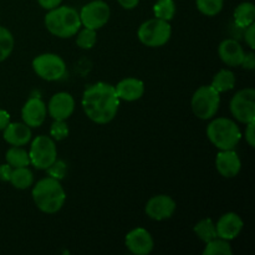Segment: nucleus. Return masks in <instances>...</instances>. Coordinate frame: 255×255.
<instances>
[{
	"label": "nucleus",
	"instance_id": "a878e982",
	"mask_svg": "<svg viewBox=\"0 0 255 255\" xmlns=\"http://www.w3.org/2000/svg\"><path fill=\"white\" fill-rule=\"evenodd\" d=\"M154 17L171 21L176 14V4L173 0H158L153 5Z\"/></svg>",
	"mask_w": 255,
	"mask_h": 255
},
{
	"label": "nucleus",
	"instance_id": "7c9ffc66",
	"mask_svg": "<svg viewBox=\"0 0 255 255\" xmlns=\"http://www.w3.org/2000/svg\"><path fill=\"white\" fill-rule=\"evenodd\" d=\"M45 171L47 172L49 177H52V178L61 181V179L65 178V176H66L67 166L64 161H60V159L56 158V161H55L51 166L47 167Z\"/></svg>",
	"mask_w": 255,
	"mask_h": 255
},
{
	"label": "nucleus",
	"instance_id": "423d86ee",
	"mask_svg": "<svg viewBox=\"0 0 255 255\" xmlns=\"http://www.w3.org/2000/svg\"><path fill=\"white\" fill-rule=\"evenodd\" d=\"M172 35V27L169 21L166 20L149 19L147 21L142 22L138 27L137 36L138 40L148 47H161L169 41Z\"/></svg>",
	"mask_w": 255,
	"mask_h": 255
},
{
	"label": "nucleus",
	"instance_id": "f704fd0d",
	"mask_svg": "<svg viewBox=\"0 0 255 255\" xmlns=\"http://www.w3.org/2000/svg\"><path fill=\"white\" fill-rule=\"evenodd\" d=\"M12 167L9 163L0 164V181L2 182H9L10 176H11Z\"/></svg>",
	"mask_w": 255,
	"mask_h": 255
},
{
	"label": "nucleus",
	"instance_id": "f257e3e1",
	"mask_svg": "<svg viewBox=\"0 0 255 255\" xmlns=\"http://www.w3.org/2000/svg\"><path fill=\"white\" fill-rule=\"evenodd\" d=\"M81 104L84 112L91 121L106 125L116 117L120 99L115 86L106 82H97L85 90Z\"/></svg>",
	"mask_w": 255,
	"mask_h": 255
},
{
	"label": "nucleus",
	"instance_id": "412c9836",
	"mask_svg": "<svg viewBox=\"0 0 255 255\" xmlns=\"http://www.w3.org/2000/svg\"><path fill=\"white\" fill-rule=\"evenodd\" d=\"M211 86L216 91H218L219 94H222V92H228L231 90H233L234 86H236V76H234V74L231 70L223 69L214 75Z\"/></svg>",
	"mask_w": 255,
	"mask_h": 255
},
{
	"label": "nucleus",
	"instance_id": "4c0bfd02",
	"mask_svg": "<svg viewBox=\"0 0 255 255\" xmlns=\"http://www.w3.org/2000/svg\"><path fill=\"white\" fill-rule=\"evenodd\" d=\"M117 1H119V4L121 5L124 9L131 10V9H134V7L138 5L139 0H117Z\"/></svg>",
	"mask_w": 255,
	"mask_h": 255
},
{
	"label": "nucleus",
	"instance_id": "2f4dec72",
	"mask_svg": "<svg viewBox=\"0 0 255 255\" xmlns=\"http://www.w3.org/2000/svg\"><path fill=\"white\" fill-rule=\"evenodd\" d=\"M244 40H246L247 45H248L252 50L255 49V25L254 24H251L249 26L246 27Z\"/></svg>",
	"mask_w": 255,
	"mask_h": 255
},
{
	"label": "nucleus",
	"instance_id": "20e7f679",
	"mask_svg": "<svg viewBox=\"0 0 255 255\" xmlns=\"http://www.w3.org/2000/svg\"><path fill=\"white\" fill-rule=\"evenodd\" d=\"M207 136L211 143L219 151L234 149L241 142L242 132L238 125L231 119L218 117L207 126Z\"/></svg>",
	"mask_w": 255,
	"mask_h": 255
},
{
	"label": "nucleus",
	"instance_id": "c756f323",
	"mask_svg": "<svg viewBox=\"0 0 255 255\" xmlns=\"http://www.w3.org/2000/svg\"><path fill=\"white\" fill-rule=\"evenodd\" d=\"M69 136V126L66 121H60V120H54L51 127H50V137L54 141H62Z\"/></svg>",
	"mask_w": 255,
	"mask_h": 255
},
{
	"label": "nucleus",
	"instance_id": "bb28decb",
	"mask_svg": "<svg viewBox=\"0 0 255 255\" xmlns=\"http://www.w3.org/2000/svg\"><path fill=\"white\" fill-rule=\"evenodd\" d=\"M15 40L11 32L4 26H0V62L5 61L14 50Z\"/></svg>",
	"mask_w": 255,
	"mask_h": 255
},
{
	"label": "nucleus",
	"instance_id": "b1692460",
	"mask_svg": "<svg viewBox=\"0 0 255 255\" xmlns=\"http://www.w3.org/2000/svg\"><path fill=\"white\" fill-rule=\"evenodd\" d=\"M193 232L204 244L213 241V239H216L217 237H218L217 236L216 224L213 223V221H212L211 218H204L202 219V221H199L198 223L194 226Z\"/></svg>",
	"mask_w": 255,
	"mask_h": 255
},
{
	"label": "nucleus",
	"instance_id": "393cba45",
	"mask_svg": "<svg viewBox=\"0 0 255 255\" xmlns=\"http://www.w3.org/2000/svg\"><path fill=\"white\" fill-rule=\"evenodd\" d=\"M204 255H232L233 249H232L229 241L222 239L217 237L213 241L206 243V248L203 251Z\"/></svg>",
	"mask_w": 255,
	"mask_h": 255
},
{
	"label": "nucleus",
	"instance_id": "7ed1b4c3",
	"mask_svg": "<svg viewBox=\"0 0 255 255\" xmlns=\"http://www.w3.org/2000/svg\"><path fill=\"white\" fill-rule=\"evenodd\" d=\"M45 26L47 31L60 39L75 36L81 27L79 11L71 6H57L49 10L45 15Z\"/></svg>",
	"mask_w": 255,
	"mask_h": 255
},
{
	"label": "nucleus",
	"instance_id": "c9c22d12",
	"mask_svg": "<svg viewBox=\"0 0 255 255\" xmlns=\"http://www.w3.org/2000/svg\"><path fill=\"white\" fill-rule=\"evenodd\" d=\"M62 0H37L40 6L45 10H51L59 6Z\"/></svg>",
	"mask_w": 255,
	"mask_h": 255
},
{
	"label": "nucleus",
	"instance_id": "f8f14e48",
	"mask_svg": "<svg viewBox=\"0 0 255 255\" xmlns=\"http://www.w3.org/2000/svg\"><path fill=\"white\" fill-rule=\"evenodd\" d=\"M125 244L134 255H148L154 248L153 238L144 228H134L128 232L125 238Z\"/></svg>",
	"mask_w": 255,
	"mask_h": 255
},
{
	"label": "nucleus",
	"instance_id": "ddd939ff",
	"mask_svg": "<svg viewBox=\"0 0 255 255\" xmlns=\"http://www.w3.org/2000/svg\"><path fill=\"white\" fill-rule=\"evenodd\" d=\"M47 114L54 120L66 121L75 110V100L69 92H57L47 104Z\"/></svg>",
	"mask_w": 255,
	"mask_h": 255
},
{
	"label": "nucleus",
	"instance_id": "473e14b6",
	"mask_svg": "<svg viewBox=\"0 0 255 255\" xmlns=\"http://www.w3.org/2000/svg\"><path fill=\"white\" fill-rule=\"evenodd\" d=\"M246 141L251 147H255V121L247 124Z\"/></svg>",
	"mask_w": 255,
	"mask_h": 255
},
{
	"label": "nucleus",
	"instance_id": "f03ea898",
	"mask_svg": "<svg viewBox=\"0 0 255 255\" xmlns=\"http://www.w3.org/2000/svg\"><path fill=\"white\" fill-rule=\"evenodd\" d=\"M31 196L37 209L46 214L57 213L66 201V192L61 182L52 177L40 179L32 188Z\"/></svg>",
	"mask_w": 255,
	"mask_h": 255
},
{
	"label": "nucleus",
	"instance_id": "e433bc0d",
	"mask_svg": "<svg viewBox=\"0 0 255 255\" xmlns=\"http://www.w3.org/2000/svg\"><path fill=\"white\" fill-rule=\"evenodd\" d=\"M10 124V115L5 110L0 109V131L5 128Z\"/></svg>",
	"mask_w": 255,
	"mask_h": 255
},
{
	"label": "nucleus",
	"instance_id": "9d476101",
	"mask_svg": "<svg viewBox=\"0 0 255 255\" xmlns=\"http://www.w3.org/2000/svg\"><path fill=\"white\" fill-rule=\"evenodd\" d=\"M81 25L92 30H99L109 22L111 16V10L107 2L102 0H94L84 5L79 12Z\"/></svg>",
	"mask_w": 255,
	"mask_h": 255
},
{
	"label": "nucleus",
	"instance_id": "1a4fd4ad",
	"mask_svg": "<svg viewBox=\"0 0 255 255\" xmlns=\"http://www.w3.org/2000/svg\"><path fill=\"white\" fill-rule=\"evenodd\" d=\"M231 112L237 121L251 124L255 121V90L252 87L237 92L231 100Z\"/></svg>",
	"mask_w": 255,
	"mask_h": 255
},
{
	"label": "nucleus",
	"instance_id": "a211bd4d",
	"mask_svg": "<svg viewBox=\"0 0 255 255\" xmlns=\"http://www.w3.org/2000/svg\"><path fill=\"white\" fill-rule=\"evenodd\" d=\"M115 90H116V94L120 100L133 102L143 96L144 84L143 81L136 79V77H127V79L121 80L115 86Z\"/></svg>",
	"mask_w": 255,
	"mask_h": 255
},
{
	"label": "nucleus",
	"instance_id": "39448f33",
	"mask_svg": "<svg viewBox=\"0 0 255 255\" xmlns=\"http://www.w3.org/2000/svg\"><path fill=\"white\" fill-rule=\"evenodd\" d=\"M221 105V94L211 85L201 86L196 90L191 100V109L199 120H212L218 112Z\"/></svg>",
	"mask_w": 255,
	"mask_h": 255
},
{
	"label": "nucleus",
	"instance_id": "f3484780",
	"mask_svg": "<svg viewBox=\"0 0 255 255\" xmlns=\"http://www.w3.org/2000/svg\"><path fill=\"white\" fill-rule=\"evenodd\" d=\"M218 54L222 61L232 67L241 66L244 59L243 46L234 39H226L221 42L218 47Z\"/></svg>",
	"mask_w": 255,
	"mask_h": 255
},
{
	"label": "nucleus",
	"instance_id": "72a5a7b5",
	"mask_svg": "<svg viewBox=\"0 0 255 255\" xmlns=\"http://www.w3.org/2000/svg\"><path fill=\"white\" fill-rule=\"evenodd\" d=\"M241 66H243L247 70H254L255 67V55L253 51L248 52V54L244 55V59L242 61Z\"/></svg>",
	"mask_w": 255,
	"mask_h": 255
},
{
	"label": "nucleus",
	"instance_id": "c85d7f7f",
	"mask_svg": "<svg viewBox=\"0 0 255 255\" xmlns=\"http://www.w3.org/2000/svg\"><path fill=\"white\" fill-rule=\"evenodd\" d=\"M97 41V34L96 30L89 29V27H84L81 31H77V37H76V44L80 49L89 50L92 49L95 46Z\"/></svg>",
	"mask_w": 255,
	"mask_h": 255
},
{
	"label": "nucleus",
	"instance_id": "2eb2a0df",
	"mask_svg": "<svg viewBox=\"0 0 255 255\" xmlns=\"http://www.w3.org/2000/svg\"><path fill=\"white\" fill-rule=\"evenodd\" d=\"M216 168L224 178H234L241 172L242 161L234 149H224L217 154Z\"/></svg>",
	"mask_w": 255,
	"mask_h": 255
},
{
	"label": "nucleus",
	"instance_id": "dca6fc26",
	"mask_svg": "<svg viewBox=\"0 0 255 255\" xmlns=\"http://www.w3.org/2000/svg\"><path fill=\"white\" fill-rule=\"evenodd\" d=\"M243 219L234 212L223 214L218 219L216 224V231L218 238L226 239V241H233L243 231Z\"/></svg>",
	"mask_w": 255,
	"mask_h": 255
},
{
	"label": "nucleus",
	"instance_id": "4be33fe9",
	"mask_svg": "<svg viewBox=\"0 0 255 255\" xmlns=\"http://www.w3.org/2000/svg\"><path fill=\"white\" fill-rule=\"evenodd\" d=\"M9 182L16 189H27L34 183V174L27 167L12 168Z\"/></svg>",
	"mask_w": 255,
	"mask_h": 255
},
{
	"label": "nucleus",
	"instance_id": "9b49d317",
	"mask_svg": "<svg viewBox=\"0 0 255 255\" xmlns=\"http://www.w3.org/2000/svg\"><path fill=\"white\" fill-rule=\"evenodd\" d=\"M177 204L172 197L166 194H158L148 199L144 207V212L148 216V218L153 221L161 222L169 219L176 212Z\"/></svg>",
	"mask_w": 255,
	"mask_h": 255
},
{
	"label": "nucleus",
	"instance_id": "0eeeda50",
	"mask_svg": "<svg viewBox=\"0 0 255 255\" xmlns=\"http://www.w3.org/2000/svg\"><path fill=\"white\" fill-rule=\"evenodd\" d=\"M32 70L45 81H59L66 75V64L59 55L46 52L32 60Z\"/></svg>",
	"mask_w": 255,
	"mask_h": 255
},
{
	"label": "nucleus",
	"instance_id": "6e6552de",
	"mask_svg": "<svg viewBox=\"0 0 255 255\" xmlns=\"http://www.w3.org/2000/svg\"><path fill=\"white\" fill-rule=\"evenodd\" d=\"M30 164L36 169H46L57 158V148L55 141L50 136H37L31 142L29 149Z\"/></svg>",
	"mask_w": 255,
	"mask_h": 255
},
{
	"label": "nucleus",
	"instance_id": "6ab92c4d",
	"mask_svg": "<svg viewBox=\"0 0 255 255\" xmlns=\"http://www.w3.org/2000/svg\"><path fill=\"white\" fill-rule=\"evenodd\" d=\"M2 131V137L10 146H25L31 139V128L24 122H10Z\"/></svg>",
	"mask_w": 255,
	"mask_h": 255
},
{
	"label": "nucleus",
	"instance_id": "aec40b11",
	"mask_svg": "<svg viewBox=\"0 0 255 255\" xmlns=\"http://www.w3.org/2000/svg\"><path fill=\"white\" fill-rule=\"evenodd\" d=\"M255 6L253 2L244 1L239 4L234 10V24L238 27L246 29L251 24H254Z\"/></svg>",
	"mask_w": 255,
	"mask_h": 255
},
{
	"label": "nucleus",
	"instance_id": "4468645a",
	"mask_svg": "<svg viewBox=\"0 0 255 255\" xmlns=\"http://www.w3.org/2000/svg\"><path fill=\"white\" fill-rule=\"evenodd\" d=\"M47 115V107L39 97H31L25 102L21 109V119L30 128L40 127L44 124Z\"/></svg>",
	"mask_w": 255,
	"mask_h": 255
},
{
	"label": "nucleus",
	"instance_id": "cd10ccee",
	"mask_svg": "<svg viewBox=\"0 0 255 255\" xmlns=\"http://www.w3.org/2000/svg\"><path fill=\"white\" fill-rule=\"evenodd\" d=\"M197 9L206 16H216L222 11L224 0H196Z\"/></svg>",
	"mask_w": 255,
	"mask_h": 255
},
{
	"label": "nucleus",
	"instance_id": "5701e85b",
	"mask_svg": "<svg viewBox=\"0 0 255 255\" xmlns=\"http://www.w3.org/2000/svg\"><path fill=\"white\" fill-rule=\"evenodd\" d=\"M5 159H6V163H9L12 168L30 166L29 152L19 146L10 147L5 153Z\"/></svg>",
	"mask_w": 255,
	"mask_h": 255
}]
</instances>
